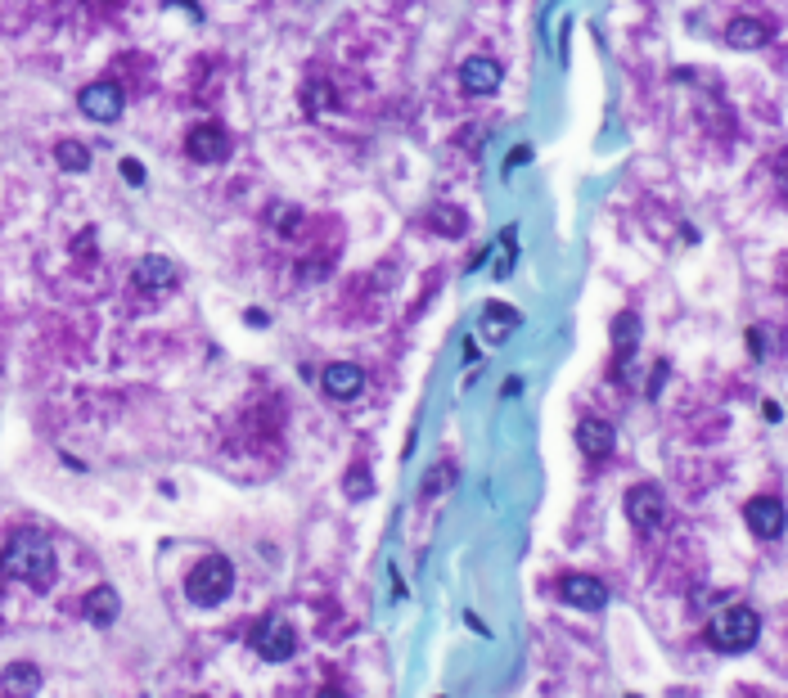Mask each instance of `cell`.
I'll list each match as a JSON object with an SVG mask.
<instances>
[{
	"label": "cell",
	"mask_w": 788,
	"mask_h": 698,
	"mask_svg": "<svg viewBox=\"0 0 788 698\" xmlns=\"http://www.w3.org/2000/svg\"><path fill=\"white\" fill-rule=\"evenodd\" d=\"M0 577L28 581L32 590H50V586H55L59 559H55V545H50V536L46 532H32V527L14 532L10 541H5V550H0Z\"/></svg>",
	"instance_id": "6da1fadb"
},
{
	"label": "cell",
	"mask_w": 788,
	"mask_h": 698,
	"mask_svg": "<svg viewBox=\"0 0 788 698\" xmlns=\"http://www.w3.org/2000/svg\"><path fill=\"white\" fill-rule=\"evenodd\" d=\"M707 635H712V644L716 649H725V653H743V649H752L757 644V635H761V617L752 613L748 604H725L721 613L707 622Z\"/></svg>",
	"instance_id": "7a4b0ae2"
},
{
	"label": "cell",
	"mask_w": 788,
	"mask_h": 698,
	"mask_svg": "<svg viewBox=\"0 0 788 698\" xmlns=\"http://www.w3.org/2000/svg\"><path fill=\"white\" fill-rule=\"evenodd\" d=\"M230 590H235V563L221 559V554H208V559L194 563L190 577H185V595H190V604H199V608L221 604Z\"/></svg>",
	"instance_id": "3957f363"
},
{
	"label": "cell",
	"mask_w": 788,
	"mask_h": 698,
	"mask_svg": "<svg viewBox=\"0 0 788 698\" xmlns=\"http://www.w3.org/2000/svg\"><path fill=\"white\" fill-rule=\"evenodd\" d=\"M253 644L266 662H289L293 653H298V631H293V622H284V617H266V622L257 626Z\"/></svg>",
	"instance_id": "277c9868"
},
{
	"label": "cell",
	"mask_w": 788,
	"mask_h": 698,
	"mask_svg": "<svg viewBox=\"0 0 788 698\" xmlns=\"http://www.w3.org/2000/svg\"><path fill=\"white\" fill-rule=\"evenodd\" d=\"M77 104H82V113H86L91 122H118L122 109H127V100H122V86H118V82H91V86H82Z\"/></svg>",
	"instance_id": "5b68a950"
},
{
	"label": "cell",
	"mask_w": 788,
	"mask_h": 698,
	"mask_svg": "<svg viewBox=\"0 0 788 698\" xmlns=\"http://www.w3.org/2000/svg\"><path fill=\"white\" fill-rule=\"evenodd\" d=\"M559 595H563V604L586 608V613H599V608L608 604V586L599 577H590V572H568V577L559 581Z\"/></svg>",
	"instance_id": "8992f818"
},
{
	"label": "cell",
	"mask_w": 788,
	"mask_h": 698,
	"mask_svg": "<svg viewBox=\"0 0 788 698\" xmlns=\"http://www.w3.org/2000/svg\"><path fill=\"white\" fill-rule=\"evenodd\" d=\"M662 514H667V505H662V491L653 487V482H640V487L626 491V518H631L640 532H653V527L662 523Z\"/></svg>",
	"instance_id": "52a82bcc"
},
{
	"label": "cell",
	"mask_w": 788,
	"mask_h": 698,
	"mask_svg": "<svg viewBox=\"0 0 788 698\" xmlns=\"http://www.w3.org/2000/svg\"><path fill=\"white\" fill-rule=\"evenodd\" d=\"M743 523H748V532H757L761 541H775V536H784V505H779L775 496H752L748 505H743Z\"/></svg>",
	"instance_id": "ba28073f"
},
{
	"label": "cell",
	"mask_w": 788,
	"mask_h": 698,
	"mask_svg": "<svg viewBox=\"0 0 788 698\" xmlns=\"http://www.w3.org/2000/svg\"><path fill=\"white\" fill-rule=\"evenodd\" d=\"M185 154H190L194 163H221V158L230 154V140L217 122H203V127H194L190 136H185Z\"/></svg>",
	"instance_id": "9c48e42d"
},
{
	"label": "cell",
	"mask_w": 788,
	"mask_h": 698,
	"mask_svg": "<svg viewBox=\"0 0 788 698\" xmlns=\"http://www.w3.org/2000/svg\"><path fill=\"white\" fill-rule=\"evenodd\" d=\"M320 383H325V392L334 401H356L365 392V370H361V365H352V361H334V365H325Z\"/></svg>",
	"instance_id": "30bf717a"
},
{
	"label": "cell",
	"mask_w": 788,
	"mask_h": 698,
	"mask_svg": "<svg viewBox=\"0 0 788 698\" xmlns=\"http://www.w3.org/2000/svg\"><path fill=\"white\" fill-rule=\"evenodd\" d=\"M500 77H505V73H500V64L491 55H469V59H464V68H460V86L469 95H491L500 86Z\"/></svg>",
	"instance_id": "8fae6325"
},
{
	"label": "cell",
	"mask_w": 788,
	"mask_h": 698,
	"mask_svg": "<svg viewBox=\"0 0 788 698\" xmlns=\"http://www.w3.org/2000/svg\"><path fill=\"white\" fill-rule=\"evenodd\" d=\"M37 689H41L37 662H10L0 671V698H37Z\"/></svg>",
	"instance_id": "7c38bea8"
},
{
	"label": "cell",
	"mask_w": 788,
	"mask_h": 698,
	"mask_svg": "<svg viewBox=\"0 0 788 698\" xmlns=\"http://www.w3.org/2000/svg\"><path fill=\"white\" fill-rule=\"evenodd\" d=\"M136 289H145V293H167L176 284V262H167V257H140L136 262Z\"/></svg>",
	"instance_id": "4fadbf2b"
},
{
	"label": "cell",
	"mask_w": 788,
	"mask_h": 698,
	"mask_svg": "<svg viewBox=\"0 0 788 698\" xmlns=\"http://www.w3.org/2000/svg\"><path fill=\"white\" fill-rule=\"evenodd\" d=\"M577 442H581V451H586L590 460H604V455L617 446V428L608 424V419L590 415V419H581V428H577Z\"/></svg>",
	"instance_id": "5bb4252c"
},
{
	"label": "cell",
	"mask_w": 788,
	"mask_h": 698,
	"mask_svg": "<svg viewBox=\"0 0 788 698\" xmlns=\"http://www.w3.org/2000/svg\"><path fill=\"white\" fill-rule=\"evenodd\" d=\"M766 41H770L766 19H748V14H739V19L725 23V46H734V50H761Z\"/></svg>",
	"instance_id": "9a60e30c"
},
{
	"label": "cell",
	"mask_w": 788,
	"mask_h": 698,
	"mask_svg": "<svg viewBox=\"0 0 788 698\" xmlns=\"http://www.w3.org/2000/svg\"><path fill=\"white\" fill-rule=\"evenodd\" d=\"M82 613H86V622H91V626H113V622H118V613H122L118 590H113V586H95L91 595L82 599Z\"/></svg>",
	"instance_id": "2e32d148"
},
{
	"label": "cell",
	"mask_w": 788,
	"mask_h": 698,
	"mask_svg": "<svg viewBox=\"0 0 788 698\" xmlns=\"http://www.w3.org/2000/svg\"><path fill=\"white\" fill-rule=\"evenodd\" d=\"M428 226H433L437 235L460 239L464 230H469V217H464V208H455V203H437V208L428 212Z\"/></svg>",
	"instance_id": "e0dca14e"
},
{
	"label": "cell",
	"mask_w": 788,
	"mask_h": 698,
	"mask_svg": "<svg viewBox=\"0 0 788 698\" xmlns=\"http://www.w3.org/2000/svg\"><path fill=\"white\" fill-rule=\"evenodd\" d=\"M55 163L64 167L68 176H82V172H91V149H86L82 140H59V145H55Z\"/></svg>",
	"instance_id": "ac0fdd59"
},
{
	"label": "cell",
	"mask_w": 788,
	"mask_h": 698,
	"mask_svg": "<svg viewBox=\"0 0 788 698\" xmlns=\"http://www.w3.org/2000/svg\"><path fill=\"white\" fill-rule=\"evenodd\" d=\"M613 338H617V352H622V361H631V352H635V338H640V320L626 311V316H617V325H613Z\"/></svg>",
	"instance_id": "d6986e66"
},
{
	"label": "cell",
	"mask_w": 788,
	"mask_h": 698,
	"mask_svg": "<svg viewBox=\"0 0 788 698\" xmlns=\"http://www.w3.org/2000/svg\"><path fill=\"white\" fill-rule=\"evenodd\" d=\"M514 325H518V316H514V311H505V307H487V320H482V329H487V338H496V343H500V338H505Z\"/></svg>",
	"instance_id": "ffe728a7"
},
{
	"label": "cell",
	"mask_w": 788,
	"mask_h": 698,
	"mask_svg": "<svg viewBox=\"0 0 788 698\" xmlns=\"http://www.w3.org/2000/svg\"><path fill=\"white\" fill-rule=\"evenodd\" d=\"M271 226L280 230V235H293V230L302 226V212L289 208V203H275V208H271Z\"/></svg>",
	"instance_id": "44dd1931"
},
{
	"label": "cell",
	"mask_w": 788,
	"mask_h": 698,
	"mask_svg": "<svg viewBox=\"0 0 788 698\" xmlns=\"http://www.w3.org/2000/svg\"><path fill=\"white\" fill-rule=\"evenodd\" d=\"M325 109H334V86L325 82L307 86V113H325Z\"/></svg>",
	"instance_id": "7402d4cb"
},
{
	"label": "cell",
	"mask_w": 788,
	"mask_h": 698,
	"mask_svg": "<svg viewBox=\"0 0 788 698\" xmlns=\"http://www.w3.org/2000/svg\"><path fill=\"white\" fill-rule=\"evenodd\" d=\"M361 491H370V473L352 469V478H347V496H361Z\"/></svg>",
	"instance_id": "603a6c76"
},
{
	"label": "cell",
	"mask_w": 788,
	"mask_h": 698,
	"mask_svg": "<svg viewBox=\"0 0 788 698\" xmlns=\"http://www.w3.org/2000/svg\"><path fill=\"white\" fill-rule=\"evenodd\" d=\"M122 176H127V185H140L145 181V167H140L136 158H122Z\"/></svg>",
	"instance_id": "cb8c5ba5"
},
{
	"label": "cell",
	"mask_w": 788,
	"mask_h": 698,
	"mask_svg": "<svg viewBox=\"0 0 788 698\" xmlns=\"http://www.w3.org/2000/svg\"><path fill=\"white\" fill-rule=\"evenodd\" d=\"M316 698H347V694H343V689H334V685H329V689H320Z\"/></svg>",
	"instance_id": "d4e9b609"
}]
</instances>
